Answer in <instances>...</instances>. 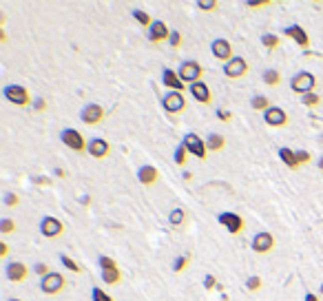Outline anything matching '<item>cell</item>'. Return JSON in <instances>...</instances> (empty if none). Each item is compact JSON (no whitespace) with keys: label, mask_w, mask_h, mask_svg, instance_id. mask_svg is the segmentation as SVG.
Masks as SVG:
<instances>
[{"label":"cell","mask_w":323,"mask_h":301,"mask_svg":"<svg viewBox=\"0 0 323 301\" xmlns=\"http://www.w3.org/2000/svg\"><path fill=\"white\" fill-rule=\"evenodd\" d=\"M40 233H42V237H47V239H55L64 233V224L60 222L58 217L47 215V217H42V222H40Z\"/></svg>","instance_id":"8992f818"},{"label":"cell","mask_w":323,"mask_h":301,"mask_svg":"<svg viewBox=\"0 0 323 301\" xmlns=\"http://www.w3.org/2000/svg\"><path fill=\"white\" fill-rule=\"evenodd\" d=\"M279 157L288 168H299V162H297V151L288 149V146H281L279 149Z\"/></svg>","instance_id":"603a6c76"},{"label":"cell","mask_w":323,"mask_h":301,"mask_svg":"<svg viewBox=\"0 0 323 301\" xmlns=\"http://www.w3.org/2000/svg\"><path fill=\"white\" fill-rule=\"evenodd\" d=\"M319 295H321V297H323V284H321V288H319Z\"/></svg>","instance_id":"816d5d0a"},{"label":"cell","mask_w":323,"mask_h":301,"mask_svg":"<svg viewBox=\"0 0 323 301\" xmlns=\"http://www.w3.org/2000/svg\"><path fill=\"white\" fill-rule=\"evenodd\" d=\"M33 109H35V111H44V109H47V100H44V98H35Z\"/></svg>","instance_id":"bcb514c9"},{"label":"cell","mask_w":323,"mask_h":301,"mask_svg":"<svg viewBox=\"0 0 323 301\" xmlns=\"http://www.w3.org/2000/svg\"><path fill=\"white\" fill-rule=\"evenodd\" d=\"M131 16L135 18L137 22L142 24V27H151V24H153V20H151V16H148L146 11H142V9H133V11H131Z\"/></svg>","instance_id":"f1b7e54d"},{"label":"cell","mask_w":323,"mask_h":301,"mask_svg":"<svg viewBox=\"0 0 323 301\" xmlns=\"http://www.w3.org/2000/svg\"><path fill=\"white\" fill-rule=\"evenodd\" d=\"M188 262H191V257H188V255H182V257H177L175 262H173V270H175V273H182V270L188 266Z\"/></svg>","instance_id":"8d00e7d4"},{"label":"cell","mask_w":323,"mask_h":301,"mask_svg":"<svg viewBox=\"0 0 323 301\" xmlns=\"http://www.w3.org/2000/svg\"><path fill=\"white\" fill-rule=\"evenodd\" d=\"M168 44L177 49L179 44H182V33H179V31H171V38H168Z\"/></svg>","instance_id":"b9f144b4"},{"label":"cell","mask_w":323,"mask_h":301,"mask_svg":"<svg viewBox=\"0 0 323 301\" xmlns=\"http://www.w3.org/2000/svg\"><path fill=\"white\" fill-rule=\"evenodd\" d=\"M310 160H312V155L308 151H297V162H299V166L301 164H308Z\"/></svg>","instance_id":"7bdbcfd3"},{"label":"cell","mask_w":323,"mask_h":301,"mask_svg":"<svg viewBox=\"0 0 323 301\" xmlns=\"http://www.w3.org/2000/svg\"><path fill=\"white\" fill-rule=\"evenodd\" d=\"M250 248H253L255 253H259V255H266V253H270L275 248V237L270 233H266V231H261L257 233L253 237V242H250Z\"/></svg>","instance_id":"4fadbf2b"},{"label":"cell","mask_w":323,"mask_h":301,"mask_svg":"<svg viewBox=\"0 0 323 301\" xmlns=\"http://www.w3.org/2000/svg\"><path fill=\"white\" fill-rule=\"evenodd\" d=\"M317 166H319V171H323V155L319 157V162H317Z\"/></svg>","instance_id":"f907efd6"},{"label":"cell","mask_w":323,"mask_h":301,"mask_svg":"<svg viewBox=\"0 0 323 301\" xmlns=\"http://www.w3.org/2000/svg\"><path fill=\"white\" fill-rule=\"evenodd\" d=\"M188 91H191V95L199 102V104H208L210 102V89H208L206 82H195V84L188 86Z\"/></svg>","instance_id":"44dd1931"},{"label":"cell","mask_w":323,"mask_h":301,"mask_svg":"<svg viewBox=\"0 0 323 301\" xmlns=\"http://www.w3.org/2000/svg\"><path fill=\"white\" fill-rule=\"evenodd\" d=\"M40 290H42L44 295H58V293H62L64 290V277L60 273H51L47 275V277L40 282Z\"/></svg>","instance_id":"52a82bcc"},{"label":"cell","mask_w":323,"mask_h":301,"mask_svg":"<svg viewBox=\"0 0 323 301\" xmlns=\"http://www.w3.org/2000/svg\"><path fill=\"white\" fill-rule=\"evenodd\" d=\"M33 270H35V275H40V277H42V279H44V277H47V275L51 273V270H49V266H47V264H44V262L35 264V268H33Z\"/></svg>","instance_id":"ab89813d"},{"label":"cell","mask_w":323,"mask_h":301,"mask_svg":"<svg viewBox=\"0 0 323 301\" xmlns=\"http://www.w3.org/2000/svg\"><path fill=\"white\" fill-rule=\"evenodd\" d=\"M157 180H160V171H157L155 166L146 164V166H142L140 171H137V182H140V184H144V186H153Z\"/></svg>","instance_id":"ffe728a7"},{"label":"cell","mask_w":323,"mask_h":301,"mask_svg":"<svg viewBox=\"0 0 323 301\" xmlns=\"http://www.w3.org/2000/svg\"><path fill=\"white\" fill-rule=\"evenodd\" d=\"M186 155H188L186 146L179 144L177 149H175V164H177V166H184V164H186Z\"/></svg>","instance_id":"836d02e7"},{"label":"cell","mask_w":323,"mask_h":301,"mask_svg":"<svg viewBox=\"0 0 323 301\" xmlns=\"http://www.w3.org/2000/svg\"><path fill=\"white\" fill-rule=\"evenodd\" d=\"M261 44H264L266 49H277V47H279V35L264 33V35H261Z\"/></svg>","instance_id":"4dcf8cb0"},{"label":"cell","mask_w":323,"mask_h":301,"mask_svg":"<svg viewBox=\"0 0 323 301\" xmlns=\"http://www.w3.org/2000/svg\"><path fill=\"white\" fill-rule=\"evenodd\" d=\"M210 51H213V55L217 60H222V62H228V60H233V44L228 42L226 38H215L213 42H210Z\"/></svg>","instance_id":"7c38bea8"},{"label":"cell","mask_w":323,"mask_h":301,"mask_svg":"<svg viewBox=\"0 0 323 301\" xmlns=\"http://www.w3.org/2000/svg\"><path fill=\"white\" fill-rule=\"evenodd\" d=\"M304 301H319V297H317L315 293H306V299Z\"/></svg>","instance_id":"681fc988"},{"label":"cell","mask_w":323,"mask_h":301,"mask_svg":"<svg viewBox=\"0 0 323 301\" xmlns=\"http://www.w3.org/2000/svg\"><path fill=\"white\" fill-rule=\"evenodd\" d=\"M301 104L308 106V109H315V106H319V104H321V95L317 93V91H312V93L301 95Z\"/></svg>","instance_id":"484cf974"},{"label":"cell","mask_w":323,"mask_h":301,"mask_svg":"<svg viewBox=\"0 0 323 301\" xmlns=\"http://www.w3.org/2000/svg\"><path fill=\"white\" fill-rule=\"evenodd\" d=\"M2 95H4V100H9L11 104H16V106H27L29 102H31L29 91L24 89V86H18V84H7L2 89Z\"/></svg>","instance_id":"3957f363"},{"label":"cell","mask_w":323,"mask_h":301,"mask_svg":"<svg viewBox=\"0 0 323 301\" xmlns=\"http://www.w3.org/2000/svg\"><path fill=\"white\" fill-rule=\"evenodd\" d=\"M250 64L246 62V58H242V55H235L233 60H228L226 64H224V75L226 78H242V75L248 73Z\"/></svg>","instance_id":"30bf717a"},{"label":"cell","mask_w":323,"mask_h":301,"mask_svg":"<svg viewBox=\"0 0 323 301\" xmlns=\"http://www.w3.org/2000/svg\"><path fill=\"white\" fill-rule=\"evenodd\" d=\"M264 122L268 126H275V129H279V126L288 124V113H286L281 106H270V109L264 113Z\"/></svg>","instance_id":"5bb4252c"},{"label":"cell","mask_w":323,"mask_h":301,"mask_svg":"<svg viewBox=\"0 0 323 301\" xmlns=\"http://www.w3.org/2000/svg\"><path fill=\"white\" fill-rule=\"evenodd\" d=\"M60 137H62V144L69 146V149L75 151V153H84L86 146H89L84 142V135H82L80 131H75V129H64L62 133H60Z\"/></svg>","instance_id":"5b68a950"},{"label":"cell","mask_w":323,"mask_h":301,"mask_svg":"<svg viewBox=\"0 0 323 301\" xmlns=\"http://www.w3.org/2000/svg\"><path fill=\"white\" fill-rule=\"evenodd\" d=\"M264 82L268 86H277L281 82V73L277 69H266L264 71Z\"/></svg>","instance_id":"4316f807"},{"label":"cell","mask_w":323,"mask_h":301,"mask_svg":"<svg viewBox=\"0 0 323 301\" xmlns=\"http://www.w3.org/2000/svg\"><path fill=\"white\" fill-rule=\"evenodd\" d=\"M35 184H40V186H49V184H51V180H49V177H35Z\"/></svg>","instance_id":"7dc6e473"},{"label":"cell","mask_w":323,"mask_h":301,"mask_svg":"<svg viewBox=\"0 0 323 301\" xmlns=\"http://www.w3.org/2000/svg\"><path fill=\"white\" fill-rule=\"evenodd\" d=\"M246 288H248L250 293H257V290L261 288V277H257V275L248 277V282H246Z\"/></svg>","instance_id":"74e56055"},{"label":"cell","mask_w":323,"mask_h":301,"mask_svg":"<svg viewBox=\"0 0 323 301\" xmlns=\"http://www.w3.org/2000/svg\"><path fill=\"white\" fill-rule=\"evenodd\" d=\"M162 106L166 113H182L186 109V100H184V95L179 91H168L162 98Z\"/></svg>","instance_id":"ba28073f"},{"label":"cell","mask_w":323,"mask_h":301,"mask_svg":"<svg viewBox=\"0 0 323 301\" xmlns=\"http://www.w3.org/2000/svg\"><path fill=\"white\" fill-rule=\"evenodd\" d=\"M186 222V211H184L182 206H177V208H173L171 213H168V224H171L173 228H177V226H182V224Z\"/></svg>","instance_id":"cb8c5ba5"},{"label":"cell","mask_w":323,"mask_h":301,"mask_svg":"<svg viewBox=\"0 0 323 301\" xmlns=\"http://www.w3.org/2000/svg\"><path fill=\"white\" fill-rule=\"evenodd\" d=\"M204 288L206 290L217 288V277H215V275H206V277H204Z\"/></svg>","instance_id":"60d3db41"},{"label":"cell","mask_w":323,"mask_h":301,"mask_svg":"<svg viewBox=\"0 0 323 301\" xmlns=\"http://www.w3.org/2000/svg\"><path fill=\"white\" fill-rule=\"evenodd\" d=\"M80 120L84 122L86 126L100 124V122L104 120V109H102L100 104H95V102H89V104H86L84 109L80 111Z\"/></svg>","instance_id":"9c48e42d"},{"label":"cell","mask_w":323,"mask_h":301,"mask_svg":"<svg viewBox=\"0 0 323 301\" xmlns=\"http://www.w3.org/2000/svg\"><path fill=\"white\" fill-rule=\"evenodd\" d=\"M224 146H226V140H224V135H219V133H210L206 137V149L210 153H219V151H224Z\"/></svg>","instance_id":"7402d4cb"},{"label":"cell","mask_w":323,"mask_h":301,"mask_svg":"<svg viewBox=\"0 0 323 301\" xmlns=\"http://www.w3.org/2000/svg\"><path fill=\"white\" fill-rule=\"evenodd\" d=\"M250 104H253L255 111H264V113L270 109V100L266 98V95H255V98L250 100Z\"/></svg>","instance_id":"83f0119b"},{"label":"cell","mask_w":323,"mask_h":301,"mask_svg":"<svg viewBox=\"0 0 323 301\" xmlns=\"http://www.w3.org/2000/svg\"><path fill=\"white\" fill-rule=\"evenodd\" d=\"M18 204H20V197L16 193H7L4 195V206H18Z\"/></svg>","instance_id":"f35d334b"},{"label":"cell","mask_w":323,"mask_h":301,"mask_svg":"<svg viewBox=\"0 0 323 301\" xmlns=\"http://www.w3.org/2000/svg\"><path fill=\"white\" fill-rule=\"evenodd\" d=\"M199 11H215L217 9V0H197Z\"/></svg>","instance_id":"d590c367"},{"label":"cell","mask_w":323,"mask_h":301,"mask_svg":"<svg viewBox=\"0 0 323 301\" xmlns=\"http://www.w3.org/2000/svg\"><path fill=\"white\" fill-rule=\"evenodd\" d=\"M7 253H9V248H7V244H0V257H7Z\"/></svg>","instance_id":"c3c4849f"},{"label":"cell","mask_w":323,"mask_h":301,"mask_svg":"<svg viewBox=\"0 0 323 301\" xmlns=\"http://www.w3.org/2000/svg\"><path fill=\"white\" fill-rule=\"evenodd\" d=\"M122 273L120 268H113V270H102V282H104L106 286H115L117 282H120Z\"/></svg>","instance_id":"d4e9b609"},{"label":"cell","mask_w":323,"mask_h":301,"mask_svg":"<svg viewBox=\"0 0 323 301\" xmlns=\"http://www.w3.org/2000/svg\"><path fill=\"white\" fill-rule=\"evenodd\" d=\"M215 115H217L222 122H230V120H233V113L226 111V109H217V111H215Z\"/></svg>","instance_id":"ee69618b"},{"label":"cell","mask_w":323,"mask_h":301,"mask_svg":"<svg viewBox=\"0 0 323 301\" xmlns=\"http://www.w3.org/2000/svg\"><path fill=\"white\" fill-rule=\"evenodd\" d=\"M248 4V9H259V7H268L270 0H257V2H246Z\"/></svg>","instance_id":"f6af8a7d"},{"label":"cell","mask_w":323,"mask_h":301,"mask_svg":"<svg viewBox=\"0 0 323 301\" xmlns=\"http://www.w3.org/2000/svg\"><path fill=\"white\" fill-rule=\"evenodd\" d=\"M4 275H7V279H9V282L20 284V282H24V279H27L29 268L24 266L22 262H9L7 266H4Z\"/></svg>","instance_id":"9a60e30c"},{"label":"cell","mask_w":323,"mask_h":301,"mask_svg":"<svg viewBox=\"0 0 323 301\" xmlns=\"http://www.w3.org/2000/svg\"><path fill=\"white\" fill-rule=\"evenodd\" d=\"M91 299H93V301H113V297H111V295H106L104 290L97 288V286H95L93 290H91Z\"/></svg>","instance_id":"e575fe53"},{"label":"cell","mask_w":323,"mask_h":301,"mask_svg":"<svg viewBox=\"0 0 323 301\" xmlns=\"http://www.w3.org/2000/svg\"><path fill=\"white\" fill-rule=\"evenodd\" d=\"M60 262H62V266H64L66 270H71V273H80V270H82V268H80V264L75 262V259H71L69 255H64V253L60 255Z\"/></svg>","instance_id":"f546056e"},{"label":"cell","mask_w":323,"mask_h":301,"mask_svg":"<svg viewBox=\"0 0 323 301\" xmlns=\"http://www.w3.org/2000/svg\"><path fill=\"white\" fill-rule=\"evenodd\" d=\"M162 84H166L171 91H179V93H182L184 86H186L182 82V78H179V73L177 71H173V69H164L162 71Z\"/></svg>","instance_id":"d6986e66"},{"label":"cell","mask_w":323,"mask_h":301,"mask_svg":"<svg viewBox=\"0 0 323 301\" xmlns=\"http://www.w3.org/2000/svg\"><path fill=\"white\" fill-rule=\"evenodd\" d=\"M284 35H288V38H292L297 44H299L301 49L310 47V38H308L306 29L301 27V24H290V27H286V29H284Z\"/></svg>","instance_id":"ac0fdd59"},{"label":"cell","mask_w":323,"mask_h":301,"mask_svg":"<svg viewBox=\"0 0 323 301\" xmlns=\"http://www.w3.org/2000/svg\"><path fill=\"white\" fill-rule=\"evenodd\" d=\"M86 151H89L91 157L102 160V157H106L111 153V144L106 140H102V137H93V140L89 142V146H86Z\"/></svg>","instance_id":"e0dca14e"},{"label":"cell","mask_w":323,"mask_h":301,"mask_svg":"<svg viewBox=\"0 0 323 301\" xmlns=\"http://www.w3.org/2000/svg\"><path fill=\"white\" fill-rule=\"evenodd\" d=\"M13 231H16V222H13L11 217H4L2 222H0V233L9 235V233H13Z\"/></svg>","instance_id":"1f68e13d"},{"label":"cell","mask_w":323,"mask_h":301,"mask_svg":"<svg viewBox=\"0 0 323 301\" xmlns=\"http://www.w3.org/2000/svg\"><path fill=\"white\" fill-rule=\"evenodd\" d=\"M217 222L222 224L230 235H239L244 231V217L237 215V213H219Z\"/></svg>","instance_id":"8fae6325"},{"label":"cell","mask_w":323,"mask_h":301,"mask_svg":"<svg viewBox=\"0 0 323 301\" xmlns=\"http://www.w3.org/2000/svg\"><path fill=\"white\" fill-rule=\"evenodd\" d=\"M171 38V29L166 27V22H162V20H153V24L148 27V40L151 42H162V40H168Z\"/></svg>","instance_id":"2e32d148"},{"label":"cell","mask_w":323,"mask_h":301,"mask_svg":"<svg viewBox=\"0 0 323 301\" xmlns=\"http://www.w3.org/2000/svg\"><path fill=\"white\" fill-rule=\"evenodd\" d=\"M290 89L295 91V93H299V95L312 93V91L317 89L315 73H310V71H299V73H295L292 75V80H290Z\"/></svg>","instance_id":"6da1fadb"},{"label":"cell","mask_w":323,"mask_h":301,"mask_svg":"<svg viewBox=\"0 0 323 301\" xmlns=\"http://www.w3.org/2000/svg\"><path fill=\"white\" fill-rule=\"evenodd\" d=\"M182 144L186 146V151L191 153V155L197 157V160H206L208 149H206V142H204L199 135H195V133H186V135H184V142H182Z\"/></svg>","instance_id":"277c9868"},{"label":"cell","mask_w":323,"mask_h":301,"mask_svg":"<svg viewBox=\"0 0 323 301\" xmlns=\"http://www.w3.org/2000/svg\"><path fill=\"white\" fill-rule=\"evenodd\" d=\"M179 78H182V82L184 84H195V82H202V73H204V69H202V64L199 62H193V60H186V62H182V67H179Z\"/></svg>","instance_id":"7a4b0ae2"},{"label":"cell","mask_w":323,"mask_h":301,"mask_svg":"<svg viewBox=\"0 0 323 301\" xmlns=\"http://www.w3.org/2000/svg\"><path fill=\"white\" fill-rule=\"evenodd\" d=\"M97 264H100V268L102 270H113V268H117V262L113 257H106V255H102L100 259H97Z\"/></svg>","instance_id":"d6a6232c"},{"label":"cell","mask_w":323,"mask_h":301,"mask_svg":"<svg viewBox=\"0 0 323 301\" xmlns=\"http://www.w3.org/2000/svg\"><path fill=\"white\" fill-rule=\"evenodd\" d=\"M9 301H22V299H16V297H13V299H9Z\"/></svg>","instance_id":"f5cc1de1"}]
</instances>
